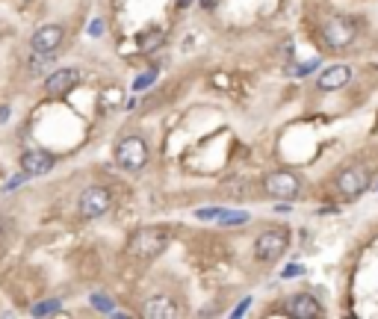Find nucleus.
Returning a JSON list of instances; mask_svg holds the SVG:
<instances>
[{
  "label": "nucleus",
  "mask_w": 378,
  "mask_h": 319,
  "mask_svg": "<svg viewBox=\"0 0 378 319\" xmlns=\"http://www.w3.org/2000/svg\"><path fill=\"white\" fill-rule=\"evenodd\" d=\"M219 219H222V222H225V225H240V222H249V216H246V213H222Z\"/></svg>",
  "instance_id": "obj_18"
},
{
  "label": "nucleus",
  "mask_w": 378,
  "mask_h": 319,
  "mask_svg": "<svg viewBox=\"0 0 378 319\" xmlns=\"http://www.w3.org/2000/svg\"><path fill=\"white\" fill-rule=\"evenodd\" d=\"M319 33H322V42H325L328 48L340 51V48H349L354 42V36H358V24L346 15H334V18H328L325 24H322Z\"/></svg>",
  "instance_id": "obj_6"
},
{
  "label": "nucleus",
  "mask_w": 378,
  "mask_h": 319,
  "mask_svg": "<svg viewBox=\"0 0 378 319\" xmlns=\"http://www.w3.org/2000/svg\"><path fill=\"white\" fill-rule=\"evenodd\" d=\"M370 186H372V174H370L366 166H361V163L343 169L334 178V190H337V195L343 198V201H354V198L363 195Z\"/></svg>",
  "instance_id": "obj_3"
},
{
  "label": "nucleus",
  "mask_w": 378,
  "mask_h": 319,
  "mask_svg": "<svg viewBox=\"0 0 378 319\" xmlns=\"http://www.w3.org/2000/svg\"><path fill=\"white\" fill-rule=\"evenodd\" d=\"M263 192L278 198V201H293L302 192V181L293 172H272L263 178Z\"/></svg>",
  "instance_id": "obj_7"
},
{
  "label": "nucleus",
  "mask_w": 378,
  "mask_h": 319,
  "mask_svg": "<svg viewBox=\"0 0 378 319\" xmlns=\"http://www.w3.org/2000/svg\"><path fill=\"white\" fill-rule=\"evenodd\" d=\"M163 42H165V33L163 30H148L145 36H139V51L142 53H154V51L163 45Z\"/></svg>",
  "instance_id": "obj_14"
},
{
  "label": "nucleus",
  "mask_w": 378,
  "mask_h": 319,
  "mask_svg": "<svg viewBox=\"0 0 378 319\" xmlns=\"http://www.w3.org/2000/svg\"><path fill=\"white\" fill-rule=\"evenodd\" d=\"M169 239H172V234H169V228H163V225L136 228L127 239V255L136 257V260H154L165 251Z\"/></svg>",
  "instance_id": "obj_1"
},
{
  "label": "nucleus",
  "mask_w": 378,
  "mask_h": 319,
  "mask_svg": "<svg viewBox=\"0 0 378 319\" xmlns=\"http://www.w3.org/2000/svg\"><path fill=\"white\" fill-rule=\"evenodd\" d=\"M109 207H113V192L104 183L86 186L80 198H77V213L83 219H101L104 213H109Z\"/></svg>",
  "instance_id": "obj_5"
},
{
  "label": "nucleus",
  "mask_w": 378,
  "mask_h": 319,
  "mask_svg": "<svg viewBox=\"0 0 378 319\" xmlns=\"http://www.w3.org/2000/svg\"><path fill=\"white\" fill-rule=\"evenodd\" d=\"M148 160H151V151H148V142L142 139V136H125V139H118V145H116V163L125 172H142L148 166Z\"/></svg>",
  "instance_id": "obj_2"
},
{
  "label": "nucleus",
  "mask_w": 378,
  "mask_h": 319,
  "mask_svg": "<svg viewBox=\"0 0 378 319\" xmlns=\"http://www.w3.org/2000/svg\"><path fill=\"white\" fill-rule=\"evenodd\" d=\"M77 83H80V71L77 69H57L44 80V92L51 98H65L71 89H77Z\"/></svg>",
  "instance_id": "obj_9"
},
{
  "label": "nucleus",
  "mask_w": 378,
  "mask_h": 319,
  "mask_svg": "<svg viewBox=\"0 0 378 319\" xmlns=\"http://www.w3.org/2000/svg\"><path fill=\"white\" fill-rule=\"evenodd\" d=\"M62 42H65L62 24H42L30 36V48H33V53H57L62 48Z\"/></svg>",
  "instance_id": "obj_8"
},
{
  "label": "nucleus",
  "mask_w": 378,
  "mask_h": 319,
  "mask_svg": "<svg viewBox=\"0 0 378 319\" xmlns=\"http://www.w3.org/2000/svg\"><path fill=\"white\" fill-rule=\"evenodd\" d=\"M201 3H204V9H213V6L219 3V0H201Z\"/></svg>",
  "instance_id": "obj_20"
},
{
  "label": "nucleus",
  "mask_w": 378,
  "mask_h": 319,
  "mask_svg": "<svg viewBox=\"0 0 378 319\" xmlns=\"http://www.w3.org/2000/svg\"><path fill=\"white\" fill-rule=\"evenodd\" d=\"M352 80V69L349 65H328L325 71L319 74V80H316V86L322 92H337V89H343Z\"/></svg>",
  "instance_id": "obj_11"
},
{
  "label": "nucleus",
  "mask_w": 378,
  "mask_h": 319,
  "mask_svg": "<svg viewBox=\"0 0 378 319\" xmlns=\"http://www.w3.org/2000/svg\"><path fill=\"white\" fill-rule=\"evenodd\" d=\"M92 304L98 307V311H104V313L113 311V302H109V295H104V293H95L92 295Z\"/></svg>",
  "instance_id": "obj_15"
},
{
  "label": "nucleus",
  "mask_w": 378,
  "mask_h": 319,
  "mask_svg": "<svg viewBox=\"0 0 378 319\" xmlns=\"http://www.w3.org/2000/svg\"><path fill=\"white\" fill-rule=\"evenodd\" d=\"M375 190H378V181H375Z\"/></svg>",
  "instance_id": "obj_22"
},
{
  "label": "nucleus",
  "mask_w": 378,
  "mask_h": 319,
  "mask_svg": "<svg viewBox=\"0 0 378 319\" xmlns=\"http://www.w3.org/2000/svg\"><path fill=\"white\" fill-rule=\"evenodd\" d=\"M154 77H157V71H148V74H142V77H136V83H133V89H136V92H142V89H145V86H151L154 83Z\"/></svg>",
  "instance_id": "obj_16"
},
{
  "label": "nucleus",
  "mask_w": 378,
  "mask_h": 319,
  "mask_svg": "<svg viewBox=\"0 0 378 319\" xmlns=\"http://www.w3.org/2000/svg\"><path fill=\"white\" fill-rule=\"evenodd\" d=\"M53 163L57 160H53L48 151H39V148L21 154V172L24 174H44V172L53 169Z\"/></svg>",
  "instance_id": "obj_12"
},
{
  "label": "nucleus",
  "mask_w": 378,
  "mask_h": 319,
  "mask_svg": "<svg viewBox=\"0 0 378 319\" xmlns=\"http://www.w3.org/2000/svg\"><path fill=\"white\" fill-rule=\"evenodd\" d=\"M60 311V302L57 299H51L48 304H36V307H33V313H36V316H42V313H57Z\"/></svg>",
  "instance_id": "obj_17"
},
{
  "label": "nucleus",
  "mask_w": 378,
  "mask_h": 319,
  "mask_svg": "<svg viewBox=\"0 0 378 319\" xmlns=\"http://www.w3.org/2000/svg\"><path fill=\"white\" fill-rule=\"evenodd\" d=\"M142 313H145L148 319H174L181 311H177L172 295H151V299L145 302V307H142Z\"/></svg>",
  "instance_id": "obj_13"
},
{
  "label": "nucleus",
  "mask_w": 378,
  "mask_h": 319,
  "mask_svg": "<svg viewBox=\"0 0 378 319\" xmlns=\"http://www.w3.org/2000/svg\"><path fill=\"white\" fill-rule=\"evenodd\" d=\"M9 118V107H0V122H6Z\"/></svg>",
  "instance_id": "obj_19"
},
{
  "label": "nucleus",
  "mask_w": 378,
  "mask_h": 319,
  "mask_svg": "<svg viewBox=\"0 0 378 319\" xmlns=\"http://www.w3.org/2000/svg\"><path fill=\"white\" fill-rule=\"evenodd\" d=\"M287 313L293 319H319L322 316V304L316 302V295L310 293H296L290 302H287Z\"/></svg>",
  "instance_id": "obj_10"
},
{
  "label": "nucleus",
  "mask_w": 378,
  "mask_h": 319,
  "mask_svg": "<svg viewBox=\"0 0 378 319\" xmlns=\"http://www.w3.org/2000/svg\"><path fill=\"white\" fill-rule=\"evenodd\" d=\"M189 3H192V0H177V6H181V9H186Z\"/></svg>",
  "instance_id": "obj_21"
},
{
  "label": "nucleus",
  "mask_w": 378,
  "mask_h": 319,
  "mask_svg": "<svg viewBox=\"0 0 378 319\" xmlns=\"http://www.w3.org/2000/svg\"><path fill=\"white\" fill-rule=\"evenodd\" d=\"M287 246H290V230L287 228H266L254 243V257L260 263H275L284 257Z\"/></svg>",
  "instance_id": "obj_4"
}]
</instances>
